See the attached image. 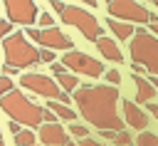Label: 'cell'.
Listing matches in <instances>:
<instances>
[{"label":"cell","instance_id":"1","mask_svg":"<svg viewBox=\"0 0 158 146\" xmlns=\"http://www.w3.org/2000/svg\"><path fill=\"white\" fill-rule=\"evenodd\" d=\"M79 114L99 131H123V119L118 116V89L109 84H84L74 92Z\"/></svg>","mask_w":158,"mask_h":146},{"label":"cell","instance_id":"2","mask_svg":"<svg viewBox=\"0 0 158 146\" xmlns=\"http://www.w3.org/2000/svg\"><path fill=\"white\" fill-rule=\"evenodd\" d=\"M0 109L15 121V124H22L27 129H35V126H42L44 124V114L47 109L44 106H37L32 99H27L20 89H12L10 94L0 97Z\"/></svg>","mask_w":158,"mask_h":146},{"label":"cell","instance_id":"3","mask_svg":"<svg viewBox=\"0 0 158 146\" xmlns=\"http://www.w3.org/2000/svg\"><path fill=\"white\" fill-rule=\"evenodd\" d=\"M131 62L143 67L151 77H158V37H153L148 30L138 27L128 45Z\"/></svg>","mask_w":158,"mask_h":146},{"label":"cell","instance_id":"4","mask_svg":"<svg viewBox=\"0 0 158 146\" xmlns=\"http://www.w3.org/2000/svg\"><path fill=\"white\" fill-rule=\"evenodd\" d=\"M2 49H5V64L12 69L40 64V49L25 37V32H12L2 42Z\"/></svg>","mask_w":158,"mask_h":146},{"label":"cell","instance_id":"5","mask_svg":"<svg viewBox=\"0 0 158 146\" xmlns=\"http://www.w3.org/2000/svg\"><path fill=\"white\" fill-rule=\"evenodd\" d=\"M106 12L111 20L118 22H128V25H151L158 22V15L151 12V7H146L143 2H133V0H114L106 5Z\"/></svg>","mask_w":158,"mask_h":146},{"label":"cell","instance_id":"6","mask_svg":"<svg viewBox=\"0 0 158 146\" xmlns=\"http://www.w3.org/2000/svg\"><path fill=\"white\" fill-rule=\"evenodd\" d=\"M59 17H62L64 25L77 27L89 42H96V40L101 37V25H99V20H96L89 10H84L81 5H67L64 12H62Z\"/></svg>","mask_w":158,"mask_h":146},{"label":"cell","instance_id":"7","mask_svg":"<svg viewBox=\"0 0 158 146\" xmlns=\"http://www.w3.org/2000/svg\"><path fill=\"white\" fill-rule=\"evenodd\" d=\"M22 87L25 89H30L32 94H37V97H44V99H49V101H59V104H67L69 106V94H64L62 89H59V84L52 79V77H47V74H40V72H32V74H22Z\"/></svg>","mask_w":158,"mask_h":146},{"label":"cell","instance_id":"8","mask_svg":"<svg viewBox=\"0 0 158 146\" xmlns=\"http://www.w3.org/2000/svg\"><path fill=\"white\" fill-rule=\"evenodd\" d=\"M62 67L64 69H69V72H74V74H84V77H104V64H101V59H96V57H91V54H86V52H77V49H72V52H67V54H62Z\"/></svg>","mask_w":158,"mask_h":146},{"label":"cell","instance_id":"9","mask_svg":"<svg viewBox=\"0 0 158 146\" xmlns=\"http://www.w3.org/2000/svg\"><path fill=\"white\" fill-rule=\"evenodd\" d=\"M25 37L42 45V49H64V52H72L74 49V42L72 37H67L59 27H49V30H40V27H27L25 30Z\"/></svg>","mask_w":158,"mask_h":146},{"label":"cell","instance_id":"10","mask_svg":"<svg viewBox=\"0 0 158 146\" xmlns=\"http://www.w3.org/2000/svg\"><path fill=\"white\" fill-rule=\"evenodd\" d=\"M5 20L10 25H22L25 30L35 25V20L40 17V7L32 0H7L5 2Z\"/></svg>","mask_w":158,"mask_h":146},{"label":"cell","instance_id":"11","mask_svg":"<svg viewBox=\"0 0 158 146\" xmlns=\"http://www.w3.org/2000/svg\"><path fill=\"white\" fill-rule=\"evenodd\" d=\"M35 134L42 141V146H64L69 141V131H64L62 124H42Z\"/></svg>","mask_w":158,"mask_h":146},{"label":"cell","instance_id":"12","mask_svg":"<svg viewBox=\"0 0 158 146\" xmlns=\"http://www.w3.org/2000/svg\"><path fill=\"white\" fill-rule=\"evenodd\" d=\"M121 109H123V121H126L131 129H136V131H146V126H148V114H146L136 101L126 99V101L121 104Z\"/></svg>","mask_w":158,"mask_h":146},{"label":"cell","instance_id":"13","mask_svg":"<svg viewBox=\"0 0 158 146\" xmlns=\"http://www.w3.org/2000/svg\"><path fill=\"white\" fill-rule=\"evenodd\" d=\"M96 49L101 52V57L104 59H109V62H123V54H121V49H118V45L111 40V37H99L96 40Z\"/></svg>","mask_w":158,"mask_h":146},{"label":"cell","instance_id":"14","mask_svg":"<svg viewBox=\"0 0 158 146\" xmlns=\"http://www.w3.org/2000/svg\"><path fill=\"white\" fill-rule=\"evenodd\" d=\"M133 84H136V101H141V104H148V101L156 97V89L151 87V82H148L146 77H138V74H133Z\"/></svg>","mask_w":158,"mask_h":146},{"label":"cell","instance_id":"15","mask_svg":"<svg viewBox=\"0 0 158 146\" xmlns=\"http://www.w3.org/2000/svg\"><path fill=\"white\" fill-rule=\"evenodd\" d=\"M106 27L111 30V35L116 37V40H131V35L136 32L133 30V25H128V22H118V20H106Z\"/></svg>","mask_w":158,"mask_h":146},{"label":"cell","instance_id":"16","mask_svg":"<svg viewBox=\"0 0 158 146\" xmlns=\"http://www.w3.org/2000/svg\"><path fill=\"white\" fill-rule=\"evenodd\" d=\"M47 109L57 116V119H62V121H69V124H74V119H77V111L74 109H69L67 104H59V101H49L47 104Z\"/></svg>","mask_w":158,"mask_h":146},{"label":"cell","instance_id":"17","mask_svg":"<svg viewBox=\"0 0 158 146\" xmlns=\"http://www.w3.org/2000/svg\"><path fill=\"white\" fill-rule=\"evenodd\" d=\"M57 84H59V89H64V94H72V92L79 89V77L69 74V72H62V74H57Z\"/></svg>","mask_w":158,"mask_h":146},{"label":"cell","instance_id":"18","mask_svg":"<svg viewBox=\"0 0 158 146\" xmlns=\"http://www.w3.org/2000/svg\"><path fill=\"white\" fill-rule=\"evenodd\" d=\"M37 144V134L32 129H20V134H15V146H35Z\"/></svg>","mask_w":158,"mask_h":146},{"label":"cell","instance_id":"19","mask_svg":"<svg viewBox=\"0 0 158 146\" xmlns=\"http://www.w3.org/2000/svg\"><path fill=\"white\" fill-rule=\"evenodd\" d=\"M136 146H158V134L153 131H141L136 136Z\"/></svg>","mask_w":158,"mask_h":146},{"label":"cell","instance_id":"20","mask_svg":"<svg viewBox=\"0 0 158 146\" xmlns=\"http://www.w3.org/2000/svg\"><path fill=\"white\" fill-rule=\"evenodd\" d=\"M69 134H72V136H77L79 141L89 139V129H86V126H81V124H77V121H74V124H69Z\"/></svg>","mask_w":158,"mask_h":146},{"label":"cell","instance_id":"21","mask_svg":"<svg viewBox=\"0 0 158 146\" xmlns=\"http://www.w3.org/2000/svg\"><path fill=\"white\" fill-rule=\"evenodd\" d=\"M104 77H106L109 87H116V84L121 82V72H118V69H106V72H104Z\"/></svg>","mask_w":158,"mask_h":146},{"label":"cell","instance_id":"22","mask_svg":"<svg viewBox=\"0 0 158 146\" xmlns=\"http://www.w3.org/2000/svg\"><path fill=\"white\" fill-rule=\"evenodd\" d=\"M40 30H49V27H54V20H52V15L49 12H40Z\"/></svg>","mask_w":158,"mask_h":146},{"label":"cell","instance_id":"23","mask_svg":"<svg viewBox=\"0 0 158 146\" xmlns=\"http://www.w3.org/2000/svg\"><path fill=\"white\" fill-rule=\"evenodd\" d=\"M114 144L116 146H131V134H126V131L114 134Z\"/></svg>","mask_w":158,"mask_h":146},{"label":"cell","instance_id":"24","mask_svg":"<svg viewBox=\"0 0 158 146\" xmlns=\"http://www.w3.org/2000/svg\"><path fill=\"white\" fill-rule=\"evenodd\" d=\"M10 92H12V79L0 74V97H5V94H10Z\"/></svg>","mask_w":158,"mask_h":146},{"label":"cell","instance_id":"25","mask_svg":"<svg viewBox=\"0 0 158 146\" xmlns=\"http://www.w3.org/2000/svg\"><path fill=\"white\" fill-rule=\"evenodd\" d=\"M12 35V25L7 20H0V40H7Z\"/></svg>","mask_w":158,"mask_h":146},{"label":"cell","instance_id":"26","mask_svg":"<svg viewBox=\"0 0 158 146\" xmlns=\"http://www.w3.org/2000/svg\"><path fill=\"white\" fill-rule=\"evenodd\" d=\"M40 62L54 64V52H52V49H40Z\"/></svg>","mask_w":158,"mask_h":146},{"label":"cell","instance_id":"27","mask_svg":"<svg viewBox=\"0 0 158 146\" xmlns=\"http://www.w3.org/2000/svg\"><path fill=\"white\" fill-rule=\"evenodd\" d=\"M64 7H67V2H59V0H52V10H54L57 15H62V12H64Z\"/></svg>","mask_w":158,"mask_h":146},{"label":"cell","instance_id":"28","mask_svg":"<svg viewBox=\"0 0 158 146\" xmlns=\"http://www.w3.org/2000/svg\"><path fill=\"white\" fill-rule=\"evenodd\" d=\"M81 146H106V144H101V141H96V139H84Z\"/></svg>","mask_w":158,"mask_h":146},{"label":"cell","instance_id":"29","mask_svg":"<svg viewBox=\"0 0 158 146\" xmlns=\"http://www.w3.org/2000/svg\"><path fill=\"white\" fill-rule=\"evenodd\" d=\"M62 72H67V69H64L59 62H54V64H52V74H62Z\"/></svg>","mask_w":158,"mask_h":146},{"label":"cell","instance_id":"30","mask_svg":"<svg viewBox=\"0 0 158 146\" xmlns=\"http://www.w3.org/2000/svg\"><path fill=\"white\" fill-rule=\"evenodd\" d=\"M148 114H153V116L158 119V104H153V101H148Z\"/></svg>","mask_w":158,"mask_h":146},{"label":"cell","instance_id":"31","mask_svg":"<svg viewBox=\"0 0 158 146\" xmlns=\"http://www.w3.org/2000/svg\"><path fill=\"white\" fill-rule=\"evenodd\" d=\"M15 72H17V69H12V67H7V64L2 67V77H7V74H15Z\"/></svg>","mask_w":158,"mask_h":146},{"label":"cell","instance_id":"32","mask_svg":"<svg viewBox=\"0 0 158 146\" xmlns=\"http://www.w3.org/2000/svg\"><path fill=\"white\" fill-rule=\"evenodd\" d=\"M153 37H158V22H151V30H148Z\"/></svg>","mask_w":158,"mask_h":146},{"label":"cell","instance_id":"33","mask_svg":"<svg viewBox=\"0 0 158 146\" xmlns=\"http://www.w3.org/2000/svg\"><path fill=\"white\" fill-rule=\"evenodd\" d=\"M10 131H12V134H20V124H15V121H10Z\"/></svg>","mask_w":158,"mask_h":146},{"label":"cell","instance_id":"34","mask_svg":"<svg viewBox=\"0 0 158 146\" xmlns=\"http://www.w3.org/2000/svg\"><path fill=\"white\" fill-rule=\"evenodd\" d=\"M148 82H151V87L158 92V77H148Z\"/></svg>","mask_w":158,"mask_h":146},{"label":"cell","instance_id":"35","mask_svg":"<svg viewBox=\"0 0 158 146\" xmlns=\"http://www.w3.org/2000/svg\"><path fill=\"white\" fill-rule=\"evenodd\" d=\"M64 146H77V144H74V141H67V144H64Z\"/></svg>","mask_w":158,"mask_h":146},{"label":"cell","instance_id":"36","mask_svg":"<svg viewBox=\"0 0 158 146\" xmlns=\"http://www.w3.org/2000/svg\"><path fill=\"white\" fill-rule=\"evenodd\" d=\"M153 7H156V10H158V0H156V2H153Z\"/></svg>","mask_w":158,"mask_h":146},{"label":"cell","instance_id":"37","mask_svg":"<svg viewBox=\"0 0 158 146\" xmlns=\"http://www.w3.org/2000/svg\"><path fill=\"white\" fill-rule=\"evenodd\" d=\"M0 146H5V144H2V141H0Z\"/></svg>","mask_w":158,"mask_h":146},{"label":"cell","instance_id":"38","mask_svg":"<svg viewBox=\"0 0 158 146\" xmlns=\"http://www.w3.org/2000/svg\"><path fill=\"white\" fill-rule=\"evenodd\" d=\"M35 146H42V144H35Z\"/></svg>","mask_w":158,"mask_h":146},{"label":"cell","instance_id":"39","mask_svg":"<svg viewBox=\"0 0 158 146\" xmlns=\"http://www.w3.org/2000/svg\"><path fill=\"white\" fill-rule=\"evenodd\" d=\"M0 141H2V134H0Z\"/></svg>","mask_w":158,"mask_h":146}]
</instances>
